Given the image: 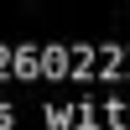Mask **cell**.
Masks as SVG:
<instances>
[{
  "label": "cell",
  "instance_id": "6da1fadb",
  "mask_svg": "<svg viewBox=\"0 0 130 130\" xmlns=\"http://www.w3.org/2000/svg\"><path fill=\"white\" fill-rule=\"evenodd\" d=\"M10 120H16V109H10V104H0V130H5Z\"/></svg>",
  "mask_w": 130,
  "mask_h": 130
}]
</instances>
